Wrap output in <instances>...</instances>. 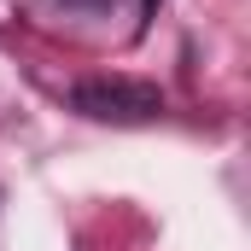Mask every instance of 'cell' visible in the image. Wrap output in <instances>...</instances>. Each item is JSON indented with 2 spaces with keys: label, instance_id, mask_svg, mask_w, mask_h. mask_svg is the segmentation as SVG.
<instances>
[{
  "label": "cell",
  "instance_id": "1",
  "mask_svg": "<svg viewBox=\"0 0 251 251\" xmlns=\"http://www.w3.org/2000/svg\"><path fill=\"white\" fill-rule=\"evenodd\" d=\"M70 105L94 123H152L164 111V94L152 82H134V76H94V82H76L70 88Z\"/></svg>",
  "mask_w": 251,
  "mask_h": 251
},
{
  "label": "cell",
  "instance_id": "2",
  "mask_svg": "<svg viewBox=\"0 0 251 251\" xmlns=\"http://www.w3.org/2000/svg\"><path fill=\"white\" fill-rule=\"evenodd\" d=\"M140 12H146V18H152V12H158V0H140Z\"/></svg>",
  "mask_w": 251,
  "mask_h": 251
},
{
  "label": "cell",
  "instance_id": "3",
  "mask_svg": "<svg viewBox=\"0 0 251 251\" xmlns=\"http://www.w3.org/2000/svg\"><path fill=\"white\" fill-rule=\"evenodd\" d=\"M76 6H105V0H76Z\"/></svg>",
  "mask_w": 251,
  "mask_h": 251
}]
</instances>
